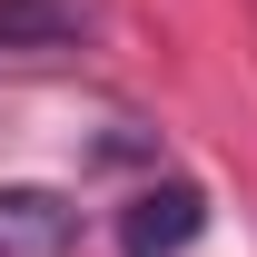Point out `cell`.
<instances>
[{
    "label": "cell",
    "mask_w": 257,
    "mask_h": 257,
    "mask_svg": "<svg viewBox=\"0 0 257 257\" xmlns=\"http://www.w3.org/2000/svg\"><path fill=\"white\" fill-rule=\"evenodd\" d=\"M79 0H0V50H60V40H79Z\"/></svg>",
    "instance_id": "3957f363"
},
{
    "label": "cell",
    "mask_w": 257,
    "mask_h": 257,
    "mask_svg": "<svg viewBox=\"0 0 257 257\" xmlns=\"http://www.w3.org/2000/svg\"><path fill=\"white\" fill-rule=\"evenodd\" d=\"M198 227H208V198L188 178H159V188H139L119 208V257H178Z\"/></svg>",
    "instance_id": "6da1fadb"
},
{
    "label": "cell",
    "mask_w": 257,
    "mask_h": 257,
    "mask_svg": "<svg viewBox=\"0 0 257 257\" xmlns=\"http://www.w3.org/2000/svg\"><path fill=\"white\" fill-rule=\"evenodd\" d=\"M79 247V208L60 188H0V257H69Z\"/></svg>",
    "instance_id": "7a4b0ae2"
}]
</instances>
